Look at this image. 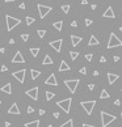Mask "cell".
<instances>
[{"instance_id": "obj_1", "label": "cell", "mask_w": 122, "mask_h": 127, "mask_svg": "<svg viewBox=\"0 0 122 127\" xmlns=\"http://www.w3.org/2000/svg\"><path fill=\"white\" fill-rule=\"evenodd\" d=\"M100 114H101V126L102 127H106L108 125H110L112 122H114V121L117 119V118H116V115L108 114L106 111H101Z\"/></svg>"}, {"instance_id": "obj_2", "label": "cell", "mask_w": 122, "mask_h": 127, "mask_svg": "<svg viewBox=\"0 0 122 127\" xmlns=\"http://www.w3.org/2000/svg\"><path fill=\"white\" fill-rule=\"evenodd\" d=\"M5 22H7V30H8V32H11V30L15 29L17 25H20L21 20H18V18H16V17H12V16L7 15V16H5Z\"/></svg>"}, {"instance_id": "obj_3", "label": "cell", "mask_w": 122, "mask_h": 127, "mask_svg": "<svg viewBox=\"0 0 122 127\" xmlns=\"http://www.w3.org/2000/svg\"><path fill=\"white\" fill-rule=\"evenodd\" d=\"M118 46H122V41L114 34V33H110L106 47L108 49H113V47H118Z\"/></svg>"}, {"instance_id": "obj_4", "label": "cell", "mask_w": 122, "mask_h": 127, "mask_svg": "<svg viewBox=\"0 0 122 127\" xmlns=\"http://www.w3.org/2000/svg\"><path fill=\"white\" fill-rule=\"evenodd\" d=\"M71 104H72V98H66V100H62V101H58L57 105L63 110L64 113H70L71 110Z\"/></svg>"}, {"instance_id": "obj_5", "label": "cell", "mask_w": 122, "mask_h": 127, "mask_svg": "<svg viewBox=\"0 0 122 127\" xmlns=\"http://www.w3.org/2000/svg\"><path fill=\"white\" fill-rule=\"evenodd\" d=\"M80 105H81L83 109L85 110V113H87L88 115H91V114H92V111H93V107H95V105H96V101H95V100L81 101V102H80Z\"/></svg>"}, {"instance_id": "obj_6", "label": "cell", "mask_w": 122, "mask_h": 127, "mask_svg": "<svg viewBox=\"0 0 122 127\" xmlns=\"http://www.w3.org/2000/svg\"><path fill=\"white\" fill-rule=\"evenodd\" d=\"M79 83H80V80L77 79V80H64V85L68 88V90H70L71 93H75L76 92V88H77V85H79Z\"/></svg>"}, {"instance_id": "obj_7", "label": "cell", "mask_w": 122, "mask_h": 127, "mask_svg": "<svg viewBox=\"0 0 122 127\" xmlns=\"http://www.w3.org/2000/svg\"><path fill=\"white\" fill-rule=\"evenodd\" d=\"M37 8H38V12H40V17L41 18H45L52 9L51 7H49V5H43V4H38Z\"/></svg>"}, {"instance_id": "obj_8", "label": "cell", "mask_w": 122, "mask_h": 127, "mask_svg": "<svg viewBox=\"0 0 122 127\" xmlns=\"http://www.w3.org/2000/svg\"><path fill=\"white\" fill-rule=\"evenodd\" d=\"M38 87H34V88H32V89H29V90H26L25 92V94L28 96V97H30L32 100H34V101H37L38 100Z\"/></svg>"}, {"instance_id": "obj_9", "label": "cell", "mask_w": 122, "mask_h": 127, "mask_svg": "<svg viewBox=\"0 0 122 127\" xmlns=\"http://www.w3.org/2000/svg\"><path fill=\"white\" fill-rule=\"evenodd\" d=\"M25 70H18V71H15L12 73V76L15 77L16 80H18V83H24L25 81Z\"/></svg>"}, {"instance_id": "obj_10", "label": "cell", "mask_w": 122, "mask_h": 127, "mask_svg": "<svg viewBox=\"0 0 122 127\" xmlns=\"http://www.w3.org/2000/svg\"><path fill=\"white\" fill-rule=\"evenodd\" d=\"M62 43H63V39H57V41H51L50 46L57 52H60V50H62Z\"/></svg>"}, {"instance_id": "obj_11", "label": "cell", "mask_w": 122, "mask_h": 127, "mask_svg": "<svg viewBox=\"0 0 122 127\" xmlns=\"http://www.w3.org/2000/svg\"><path fill=\"white\" fill-rule=\"evenodd\" d=\"M45 84L46 85H52V87H57L58 85V83H57V77H55L54 73H51L47 79L45 80Z\"/></svg>"}, {"instance_id": "obj_12", "label": "cell", "mask_w": 122, "mask_h": 127, "mask_svg": "<svg viewBox=\"0 0 122 127\" xmlns=\"http://www.w3.org/2000/svg\"><path fill=\"white\" fill-rule=\"evenodd\" d=\"M8 114H15V115L20 114V109H18V106H17L16 102H13V104L11 105V107L8 109Z\"/></svg>"}, {"instance_id": "obj_13", "label": "cell", "mask_w": 122, "mask_h": 127, "mask_svg": "<svg viewBox=\"0 0 122 127\" xmlns=\"http://www.w3.org/2000/svg\"><path fill=\"white\" fill-rule=\"evenodd\" d=\"M12 63H25V59H24L23 54H21L20 51H17L15 54V56H13V59H12Z\"/></svg>"}, {"instance_id": "obj_14", "label": "cell", "mask_w": 122, "mask_h": 127, "mask_svg": "<svg viewBox=\"0 0 122 127\" xmlns=\"http://www.w3.org/2000/svg\"><path fill=\"white\" fill-rule=\"evenodd\" d=\"M120 79V76L117 75V73H113V72H108V83H109L110 85L114 84L117 80Z\"/></svg>"}, {"instance_id": "obj_15", "label": "cell", "mask_w": 122, "mask_h": 127, "mask_svg": "<svg viewBox=\"0 0 122 127\" xmlns=\"http://www.w3.org/2000/svg\"><path fill=\"white\" fill-rule=\"evenodd\" d=\"M102 17H105V18H114L116 15H114V12H113V8L112 7H108L106 9H105Z\"/></svg>"}, {"instance_id": "obj_16", "label": "cell", "mask_w": 122, "mask_h": 127, "mask_svg": "<svg viewBox=\"0 0 122 127\" xmlns=\"http://www.w3.org/2000/svg\"><path fill=\"white\" fill-rule=\"evenodd\" d=\"M71 70V67L67 64V62H64V60H62L60 62V66H59V68H58V71L59 72H63V71H70Z\"/></svg>"}, {"instance_id": "obj_17", "label": "cell", "mask_w": 122, "mask_h": 127, "mask_svg": "<svg viewBox=\"0 0 122 127\" xmlns=\"http://www.w3.org/2000/svg\"><path fill=\"white\" fill-rule=\"evenodd\" d=\"M80 42H81V37H77V35H71V45H72L74 47H76Z\"/></svg>"}, {"instance_id": "obj_18", "label": "cell", "mask_w": 122, "mask_h": 127, "mask_svg": "<svg viewBox=\"0 0 122 127\" xmlns=\"http://www.w3.org/2000/svg\"><path fill=\"white\" fill-rule=\"evenodd\" d=\"M1 92L7 93V94H11V93H12V85H11V83H7L5 85H3V87H1Z\"/></svg>"}, {"instance_id": "obj_19", "label": "cell", "mask_w": 122, "mask_h": 127, "mask_svg": "<svg viewBox=\"0 0 122 127\" xmlns=\"http://www.w3.org/2000/svg\"><path fill=\"white\" fill-rule=\"evenodd\" d=\"M97 45H100V41L95 37V35H91L89 41H88V46H97Z\"/></svg>"}, {"instance_id": "obj_20", "label": "cell", "mask_w": 122, "mask_h": 127, "mask_svg": "<svg viewBox=\"0 0 122 127\" xmlns=\"http://www.w3.org/2000/svg\"><path fill=\"white\" fill-rule=\"evenodd\" d=\"M40 119H35V121H32V122H28L25 123V127H40Z\"/></svg>"}, {"instance_id": "obj_21", "label": "cell", "mask_w": 122, "mask_h": 127, "mask_svg": "<svg viewBox=\"0 0 122 127\" xmlns=\"http://www.w3.org/2000/svg\"><path fill=\"white\" fill-rule=\"evenodd\" d=\"M42 64H45V66H50V64H52V59H51V56H49V55H45Z\"/></svg>"}, {"instance_id": "obj_22", "label": "cell", "mask_w": 122, "mask_h": 127, "mask_svg": "<svg viewBox=\"0 0 122 127\" xmlns=\"http://www.w3.org/2000/svg\"><path fill=\"white\" fill-rule=\"evenodd\" d=\"M52 25H54V28L58 30V32H60V30H62V26H63V21H62V20H59V21H55V22L52 24Z\"/></svg>"}, {"instance_id": "obj_23", "label": "cell", "mask_w": 122, "mask_h": 127, "mask_svg": "<svg viewBox=\"0 0 122 127\" xmlns=\"http://www.w3.org/2000/svg\"><path fill=\"white\" fill-rule=\"evenodd\" d=\"M30 75H32V79L33 80H35L38 76L41 75V71H38V70H30Z\"/></svg>"}, {"instance_id": "obj_24", "label": "cell", "mask_w": 122, "mask_h": 127, "mask_svg": "<svg viewBox=\"0 0 122 127\" xmlns=\"http://www.w3.org/2000/svg\"><path fill=\"white\" fill-rule=\"evenodd\" d=\"M45 96H46V101H51L52 98H54L55 93L50 92V90H46V92H45Z\"/></svg>"}, {"instance_id": "obj_25", "label": "cell", "mask_w": 122, "mask_h": 127, "mask_svg": "<svg viewBox=\"0 0 122 127\" xmlns=\"http://www.w3.org/2000/svg\"><path fill=\"white\" fill-rule=\"evenodd\" d=\"M109 97H110L109 93H108L105 89H102L101 90V94H100V98H101V100H106V98H109Z\"/></svg>"}, {"instance_id": "obj_26", "label": "cell", "mask_w": 122, "mask_h": 127, "mask_svg": "<svg viewBox=\"0 0 122 127\" xmlns=\"http://www.w3.org/2000/svg\"><path fill=\"white\" fill-rule=\"evenodd\" d=\"M34 21H35V18L30 17V16H26V17H25V24H26L28 26H29V25H32V24L34 22Z\"/></svg>"}, {"instance_id": "obj_27", "label": "cell", "mask_w": 122, "mask_h": 127, "mask_svg": "<svg viewBox=\"0 0 122 127\" xmlns=\"http://www.w3.org/2000/svg\"><path fill=\"white\" fill-rule=\"evenodd\" d=\"M59 127H74V121L72 119H68L67 122H64L63 125H60Z\"/></svg>"}, {"instance_id": "obj_28", "label": "cell", "mask_w": 122, "mask_h": 127, "mask_svg": "<svg viewBox=\"0 0 122 127\" xmlns=\"http://www.w3.org/2000/svg\"><path fill=\"white\" fill-rule=\"evenodd\" d=\"M30 52H32V55H33V56H34V58H37L38 56V54H40V49H38V47H32V49H30Z\"/></svg>"}, {"instance_id": "obj_29", "label": "cell", "mask_w": 122, "mask_h": 127, "mask_svg": "<svg viewBox=\"0 0 122 127\" xmlns=\"http://www.w3.org/2000/svg\"><path fill=\"white\" fill-rule=\"evenodd\" d=\"M70 56H71V59H72V60H75L77 56H79V52H77V51H70Z\"/></svg>"}, {"instance_id": "obj_30", "label": "cell", "mask_w": 122, "mask_h": 127, "mask_svg": "<svg viewBox=\"0 0 122 127\" xmlns=\"http://www.w3.org/2000/svg\"><path fill=\"white\" fill-rule=\"evenodd\" d=\"M37 34H38V37H40V38H43V37H45V34H46V30L40 29V30H37Z\"/></svg>"}, {"instance_id": "obj_31", "label": "cell", "mask_w": 122, "mask_h": 127, "mask_svg": "<svg viewBox=\"0 0 122 127\" xmlns=\"http://www.w3.org/2000/svg\"><path fill=\"white\" fill-rule=\"evenodd\" d=\"M70 5H62V11H63V12H64V13H68V12H70Z\"/></svg>"}, {"instance_id": "obj_32", "label": "cell", "mask_w": 122, "mask_h": 127, "mask_svg": "<svg viewBox=\"0 0 122 127\" xmlns=\"http://www.w3.org/2000/svg\"><path fill=\"white\" fill-rule=\"evenodd\" d=\"M92 24H93V21L91 20V18H85V25L87 26H91Z\"/></svg>"}, {"instance_id": "obj_33", "label": "cell", "mask_w": 122, "mask_h": 127, "mask_svg": "<svg viewBox=\"0 0 122 127\" xmlns=\"http://www.w3.org/2000/svg\"><path fill=\"white\" fill-rule=\"evenodd\" d=\"M21 38H23L24 42H26V41L29 39V34H21Z\"/></svg>"}, {"instance_id": "obj_34", "label": "cell", "mask_w": 122, "mask_h": 127, "mask_svg": "<svg viewBox=\"0 0 122 127\" xmlns=\"http://www.w3.org/2000/svg\"><path fill=\"white\" fill-rule=\"evenodd\" d=\"M92 58H93L92 54H85V59H87L88 62H91V60H92Z\"/></svg>"}, {"instance_id": "obj_35", "label": "cell", "mask_w": 122, "mask_h": 127, "mask_svg": "<svg viewBox=\"0 0 122 127\" xmlns=\"http://www.w3.org/2000/svg\"><path fill=\"white\" fill-rule=\"evenodd\" d=\"M26 111H28V114H32V113L34 111V109H33L32 106H28V110H26Z\"/></svg>"}, {"instance_id": "obj_36", "label": "cell", "mask_w": 122, "mask_h": 127, "mask_svg": "<svg viewBox=\"0 0 122 127\" xmlns=\"http://www.w3.org/2000/svg\"><path fill=\"white\" fill-rule=\"evenodd\" d=\"M80 73H81V75H85V73H87V70H85V67H83V68H80V71H79Z\"/></svg>"}, {"instance_id": "obj_37", "label": "cell", "mask_w": 122, "mask_h": 127, "mask_svg": "<svg viewBox=\"0 0 122 127\" xmlns=\"http://www.w3.org/2000/svg\"><path fill=\"white\" fill-rule=\"evenodd\" d=\"M52 115H54V118H55V119H58V118H59V113H58V111H55V113H52Z\"/></svg>"}, {"instance_id": "obj_38", "label": "cell", "mask_w": 122, "mask_h": 127, "mask_svg": "<svg viewBox=\"0 0 122 127\" xmlns=\"http://www.w3.org/2000/svg\"><path fill=\"white\" fill-rule=\"evenodd\" d=\"M105 62H106V58H105V56L100 58V63H105Z\"/></svg>"}, {"instance_id": "obj_39", "label": "cell", "mask_w": 122, "mask_h": 127, "mask_svg": "<svg viewBox=\"0 0 122 127\" xmlns=\"http://www.w3.org/2000/svg\"><path fill=\"white\" fill-rule=\"evenodd\" d=\"M5 71H8V67L7 66H1V72H5Z\"/></svg>"}, {"instance_id": "obj_40", "label": "cell", "mask_w": 122, "mask_h": 127, "mask_svg": "<svg viewBox=\"0 0 122 127\" xmlns=\"http://www.w3.org/2000/svg\"><path fill=\"white\" fill-rule=\"evenodd\" d=\"M88 88H89V90H93V89H95V84H89V85H88Z\"/></svg>"}, {"instance_id": "obj_41", "label": "cell", "mask_w": 122, "mask_h": 127, "mask_svg": "<svg viewBox=\"0 0 122 127\" xmlns=\"http://www.w3.org/2000/svg\"><path fill=\"white\" fill-rule=\"evenodd\" d=\"M114 105H117V106H121V101H120V100H116V101H114Z\"/></svg>"}, {"instance_id": "obj_42", "label": "cell", "mask_w": 122, "mask_h": 127, "mask_svg": "<svg viewBox=\"0 0 122 127\" xmlns=\"http://www.w3.org/2000/svg\"><path fill=\"white\" fill-rule=\"evenodd\" d=\"M71 26H72V28H76V26H77V22H76V21H72V22H71Z\"/></svg>"}, {"instance_id": "obj_43", "label": "cell", "mask_w": 122, "mask_h": 127, "mask_svg": "<svg viewBox=\"0 0 122 127\" xmlns=\"http://www.w3.org/2000/svg\"><path fill=\"white\" fill-rule=\"evenodd\" d=\"M38 111H40V115H45V110L43 109H40Z\"/></svg>"}, {"instance_id": "obj_44", "label": "cell", "mask_w": 122, "mask_h": 127, "mask_svg": "<svg viewBox=\"0 0 122 127\" xmlns=\"http://www.w3.org/2000/svg\"><path fill=\"white\" fill-rule=\"evenodd\" d=\"M83 127H96L93 125H87V123H83Z\"/></svg>"}, {"instance_id": "obj_45", "label": "cell", "mask_w": 122, "mask_h": 127, "mask_svg": "<svg viewBox=\"0 0 122 127\" xmlns=\"http://www.w3.org/2000/svg\"><path fill=\"white\" fill-rule=\"evenodd\" d=\"M113 59H114V62H118V60H120V56H118V55H114Z\"/></svg>"}, {"instance_id": "obj_46", "label": "cell", "mask_w": 122, "mask_h": 127, "mask_svg": "<svg viewBox=\"0 0 122 127\" xmlns=\"http://www.w3.org/2000/svg\"><path fill=\"white\" fill-rule=\"evenodd\" d=\"M20 8H21V9H25V3H21V4H20Z\"/></svg>"}, {"instance_id": "obj_47", "label": "cell", "mask_w": 122, "mask_h": 127, "mask_svg": "<svg viewBox=\"0 0 122 127\" xmlns=\"http://www.w3.org/2000/svg\"><path fill=\"white\" fill-rule=\"evenodd\" d=\"M13 43H15V39H13V38H11V39H9V45H13Z\"/></svg>"}, {"instance_id": "obj_48", "label": "cell", "mask_w": 122, "mask_h": 127, "mask_svg": "<svg viewBox=\"0 0 122 127\" xmlns=\"http://www.w3.org/2000/svg\"><path fill=\"white\" fill-rule=\"evenodd\" d=\"M0 52H1V54H4V52H5V49H4V47H0Z\"/></svg>"}, {"instance_id": "obj_49", "label": "cell", "mask_w": 122, "mask_h": 127, "mask_svg": "<svg viewBox=\"0 0 122 127\" xmlns=\"http://www.w3.org/2000/svg\"><path fill=\"white\" fill-rule=\"evenodd\" d=\"M93 76H99V71H93Z\"/></svg>"}, {"instance_id": "obj_50", "label": "cell", "mask_w": 122, "mask_h": 127, "mask_svg": "<svg viewBox=\"0 0 122 127\" xmlns=\"http://www.w3.org/2000/svg\"><path fill=\"white\" fill-rule=\"evenodd\" d=\"M81 4L85 5V4H88V1H87V0H81Z\"/></svg>"}, {"instance_id": "obj_51", "label": "cell", "mask_w": 122, "mask_h": 127, "mask_svg": "<svg viewBox=\"0 0 122 127\" xmlns=\"http://www.w3.org/2000/svg\"><path fill=\"white\" fill-rule=\"evenodd\" d=\"M4 125H5V127H9V126H11V123H9V122H5Z\"/></svg>"}, {"instance_id": "obj_52", "label": "cell", "mask_w": 122, "mask_h": 127, "mask_svg": "<svg viewBox=\"0 0 122 127\" xmlns=\"http://www.w3.org/2000/svg\"><path fill=\"white\" fill-rule=\"evenodd\" d=\"M5 3H12V1H15V0H4Z\"/></svg>"}, {"instance_id": "obj_53", "label": "cell", "mask_w": 122, "mask_h": 127, "mask_svg": "<svg viewBox=\"0 0 122 127\" xmlns=\"http://www.w3.org/2000/svg\"><path fill=\"white\" fill-rule=\"evenodd\" d=\"M121 121H122V113H121Z\"/></svg>"}, {"instance_id": "obj_54", "label": "cell", "mask_w": 122, "mask_h": 127, "mask_svg": "<svg viewBox=\"0 0 122 127\" xmlns=\"http://www.w3.org/2000/svg\"><path fill=\"white\" fill-rule=\"evenodd\" d=\"M120 30H121V32H122V26H121V28H120Z\"/></svg>"}, {"instance_id": "obj_55", "label": "cell", "mask_w": 122, "mask_h": 127, "mask_svg": "<svg viewBox=\"0 0 122 127\" xmlns=\"http://www.w3.org/2000/svg\"><path fill=\"white\" fill-rule=\"evenodd\" d=\"M47 127H52V126H51V125H49V126H47Z\"/></svg>"}, {"instance_id": "obj_56", "label": "cell", "mask_w": 122, "mask_h": 127, "mask_svg": "<svg viewBox=\"0 0 122 127\" xmlns=\"http://www.w3.org/2000/svg\"><path fill=\"white\" fill-rule=\"evenodd\" d=\"M0 105H1V101H0Z\"/></svg>"}, {"instance_id": "obj_57", "label": "cell", "mask_w": 122, "mask_h": 127, "mask_svg": "<svg viewBox=\"0 0 122 127\" xmlns=\"http://www.w3.org/2000/svg\"><path fill=\"white\" fill-rule=\"evenodd\" d=\"M121 92H122V89H121Z\"/></svg>"}]
</instances>
